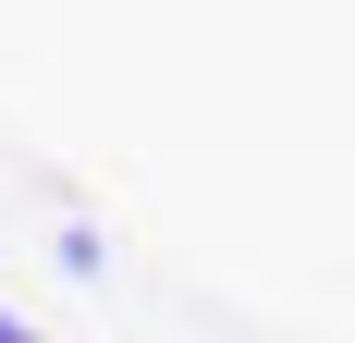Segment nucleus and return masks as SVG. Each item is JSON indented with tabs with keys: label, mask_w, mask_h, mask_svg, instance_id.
Here are the masks:
<instances>
[{
	"label": "nucleus",
	"mask_w": 355,
	"mask_h": 343,
	"mask_svg": "<svg viewBox=\"0 0 355 343\" xmlns=\"http://www.w3.org/2000/svg\"><path fill=\"white\" fill-rule=\"evenodd\" d=\"M49 270H62V282H98L110 270V233H98V221H62V233H49Z\"/></svg>",
	"instance_id": "f257e3e1"
},
{
	"label": "nucleus",
	"mask_w": 355,
	"mask_h": 343,
	"mask_svg": "<svg viewBox=\"0 0 355 343\" xmlns=\"http://www.w3.org/2000/svg\"><path fill=\"white\" fill-rule=\"evenodd\" d=\"M0 343H49V331H37V319L12 307V294H0Z\"/></svg>",
	"instance_id": "f03ea898"
}]
</instances>
